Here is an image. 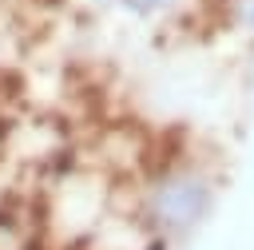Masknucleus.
Listing matches in <instances>:
<instances>
[{
  "instance_id": "obj_1",
  "label": "nucleus",
  "mask_w": 254,
  "mask_h": 250,
  "mask_svg": "<svg viewBox=\"0 0 254 250\" xmlns=\"http://www.w3.org/2000/svg\"><path fill=\"white\" fill-rule=\"evenodd\" d=\"M218 202V171L198 155H167L135 187V222L167 242L194 234Z\"/></svg>"
},
{
  "instance_id": "obj_2",
  "label": "nucleus",
  "mask_w": 254,
  "mask_h": 250,
  "mask_svg": "<svg viewBox=\"0 0 254 250\" xmlns=\"http://www.w3.org/2000/svg\"><path fill=\"white\" fill-rule=\"evenodd\" d=\"M123 16H131V20H159V16H167L179 0H111Z\"/></svg>"
},
{
  "instance_id": "obj_3",
  "label": "nucleus",
  "mask_w": 254,
  "mask_h": 250,
  "mask_svg": "<svg viewBox=\"0 0 254 250\" xmlns=\"http://www.w3.org/2000/svg\"><path fill=\"white\" fill-rule=\"evenodd\" d=\"M238 16H242L246 28H254V0H242V4H238Z\"/></svg>"
}]
</instances>
